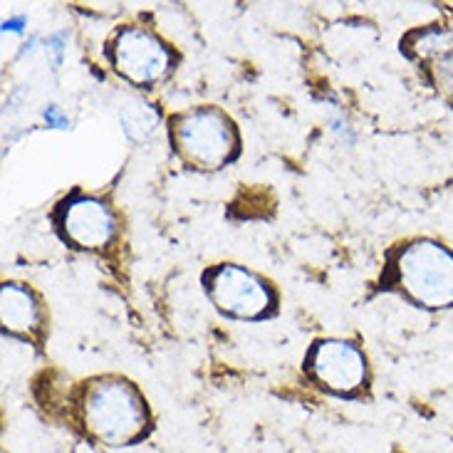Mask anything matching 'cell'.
<instances>
[{"instance_id":"cell-8","label":"cell","mask_w":453,"mask_h":453,"mask_svg":"<svg viewBox=\"0 0 453 453\" xmlns=\"http://www.w3.org/2000/svg\"><path fill=\"white\" fill-rule=\"evenodd\" d=\"M0 318L5 332L20 337H35L42 327V305L37 295L23 282H3Z\"/></svg>"},{"instance_id":"cell-10","label":"cell","mask_w":453,"mask_h":453,"mask_svg":"<svg viewBox=\"0 0 453 453\" xmlns=\"http://www.w3.org/2000/svg\"><path fill=\"white\" fill-rule=\"evenodd\" d=\"M157 129V117L151 114L149 104H136L129 107L127 117H124V132L132 139H144Z\"/></svg>"},{"instance_id":"cell-9","label":"cell","mask_w":453,"mask_h":453,"mask_svg":"<svg viewBox=\"0 0 453 453\" xmlns=\"http://www.w3.org/2000/svg\"><path fill=\"white\" fill-rule=\"evenodd\" d=\"M426 73H429L431 85L453 102V48L443 50L426 60Z\"/></svg>"},{"instance_id":"cell-3","label":"cell","mask_w":453,"mask_h":453,"mask_svg":"<svg viewBox=\"0 0 453 453\" xmlns=\"http://www.w3.org/2000/svg\"><path fill=\"white\" fill-rule=\"evenodd\" d=\"M172 144L184 164L216 172L238 157V132L219 107H194L172 117Z\"/></svg>"},{"instance_id":"cell-1","label":"cell","mask_w":453,"mask_h":453,"mask_svg":"<svg viewBox=\"0 0 453 453\" xmlns=\"http://www.w3.org/2000/svg\"><path fill=\"white\" fill-rule=\"evenodd\" d=\"M82 421L87 431L110 446L132 443L144 436L149 409L132 381L97 377L82 389Z\"/></svg>"},{"instance_id":"cell-12","label":"cell","mask_w":453,"mask_h":453,"mask_svg":"<svg viewBox=\"0 0 453 453\" xmlns=\"http://www.w3.org/2000/svg\"><path fill=\"white\" fill-rule=\"evenodd\" d=\"M20 25H25V18H12V20H5V23H3V30H5V33H18Z\"/></svg>"},{"instance_id":"cell-5","label":"cell","mask_w":453,"mask_h":453,"mask_svg":"<svg viewBox=\"0 0 453 453\" xmlns=\"http://www.w3.org/2000/svg\"><path fill=\"white\" fill-rule=\"evenodd\" d=\"M111 70L136 87H151L172 73V48L147 27L124 25L110 40Z\"/></svg>"},{"instance_id":"cell-4","label":"cell","mask_w":453,"mask_h":453,"mask_svg":"<svg viewBox=\"0 0 453 453\" xmlns=\"http://www.w3.org/2000/svg\"><path fill=\"white\" fill-rule=\"evenodd\" d=\"M203 288L219 312L238 319H263L275 312L278 295L253 270L221 263L203 273Z\"/></svg>"},{"instance_id":"cell-7","label":"cell","mask_w":453,"mask_h":453,"mask_svg":"<svg viewBox=\"0 0 453 453\" xmlns=\"http://www.w3.org/2000/svg\"><path fill=\"white\" fill-rule=\"evenodd\" d=\"M55 223L65 241L85 250L104 248L117 233V216L110 203L87 194H73L65 198L55 211Z\"/></svg>"},{"instance_id":"cell-11","label":"cell","mask_w":453,"mask_h":453,"mask_svg":"<svg viewBox=\"0 0 453 453\" xmlns=\"http://www.w3.org/2000/svg\"><path fill=\"white\" fill-rule=\"evenodd\" d=\"M42 117H45V122H48V127H52V129H67V127H70L67 114H65L58 104H50Z\"/></svg>"},{"instance_id":"cell-2","label":"cell","mask_w":453,"mask_h":453,"mask_svg":"<svg viewBox=\"0 0 453 453\" xmlns=\"http://www.w3.org/2000/svg\"><path fill=\"white\" fill-rule=\"evenodd\" d=\"M392 280L418 307H453V250L417 238L392 256Z\"/></svg>"},{"instance_id":"cell-6","label":"cell","mask_w":453,"mask_h":453,"mask_svg":"<svg viewBox=\"0 0 453 453\" xmlns=\"http://www.w3.org/2000/svg\"><path fill=\"white\" fill-rule=\"evenodd\" d=\"M305 367L319 387L340 396L355 394L367 380V357L357 344L344 340H319L312 344Z\"/></svg>"}]
</instances>
